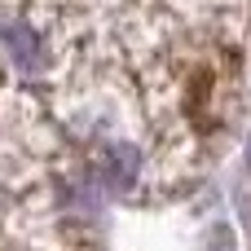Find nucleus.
Instances as JSON below:
<instances>
[{
    "mask_svg": "<svg viewBox=\"0 0 251 251\" xmlns=\"http://www.w3.org/2000/svg\"><path fill=\"white\" fill-rule=\"evenodd\" d=\"M0 44H4V53L13 57V66L18 71H26V75H35L40 66H44V40L26 26V22H0Z\"/></svg>",
    "mask_w": 251,
    "mask_h": 251,
    "instance_id": "f257e3e1",
    "label": "nucleus"
},
{
    "mask_svg": "<svg viewBox=\"0 0 251 251\" xmlns=\"http://www.w3.org/2000/svg\"><path fill=\"white\" fill-rule=\"evenodd\" d=\"M137 168H141V154L132 150V146H110L106 150V163H101V176H106V185L115 190V194H124L132 181H137Z\"/></svg>",
    "mask_w": 251,
    "mask_h": 251,
    "instance_id": "f03ea898",
    "label": "nucleus"
},
{
    "mask_svg": "<svg viewBox=\"0 0 251 251\" xmlns=\"http://www.w3.org/2000/svg\"><path fill=\"white\" fill-rule=\"evenodd\" d=\"M243 221L251 225V176H247V185H243Z\"/></svg>",
    "mask_w": 251,
    "mask_h": 251,
    "instance_id": "7ed1b4c3",
    "label": "nucleus"
}]
</instances>
